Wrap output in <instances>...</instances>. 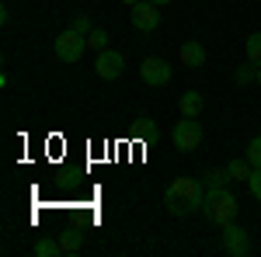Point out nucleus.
Returning <instances> with one entry per match:
<instances>
[{
    "label": "nucleus",
    "instance_id": "14",
    "mask_svg": "<svg viewBox=\"0 0 261 257\" xmlns=\"http://www.w3.org/2000/svg\"><path fill=\"white\" fill-rule=\"evenodd\" d=\"M244 49H247V63H254L261 70V32H254V35H247V42H244Z\"/></svg>",
    "mask_w": 261,
    "mask_h": 257
},
{
    "label": "nucleus",
    "instance_id": "10",
    "mask_svg": "<svg viewBox=\"0 0 261 257\" xmlns=\"http://www.w3.org/2000/svg\"><path fill=\"white\" fill-rule=\"evenodd\" d=\"M178 108H181V115H185V119H199L202 108H205V98H202L199 91H185L181 101H178Z\"/></svg>",
    "mask_w": 261,
    "mask_h": 257
},
{
    "label": "nucleus",
    "instance_id": "18",
    "mask_svg": "<svg viewBox=\"0 0 261 257\" xmlns=\"http://www.w3.org/2000/svg\"><path fill=\"white\" fill-rule=\"evenodd\" d=\"M233 80H237V83H251V80H258V66H254V63L241 66V70L233 73Z\"/></svg>",
    "mask_w": 261,
    "mask_h": 257
},
{
    "label": "nucleus",
    "instance_id": "4",
    "mask_svg": "<svg viewBox=\"0 0 261 257\" xmlns=\"http://www.w3.org/2000/svg\"><path fill=\"white\" fill-rule=\"evenodd\" d=\"M129 21H133V28H136V32L150 35V32H157V28H161V7H157V4H150V0H140V4L129 11Z\"/></svg>",
    "mask_w": 261,
    "mask_h": 257
},
{
    "label": "nucleus",
    "instance_id": "20",
    "mask_svg": "<svg viewBox=\"0 0 261 257\" xmlns=\"http://www.w3.org/2000/svg\"><path fill=\"white\" fill-rule=\"evenodd\" d=\"M247 188H251V195L261 202V167H254V174H251V181H247Z\"/></svg>",
    "mask_w": 261,
    "mask_h": 257
},
{
    "label": "nucleus",
    "instance_id": "11",
    "mask_svg": "<svg viewBox=\"0 0 261 257\" xmlns=\"http://www.w3.org/2000/svg\"><path fill=\"white\" fill-rule=\"evenodd\" d=\"M60 247H63V254H77L81 250V243H84V233H81V226L77 230H60Z\"/></svg>",
    "mask_w": 261,
    "mask_h": 257
},
{
    "label": "nucleus",
    "instance_id": "15",
    "mask_svg": "<svg viewBox=\"0 0 261 257\" xmlns=\"http://www.w3.org/2000/svg\"><path fill=\"white\" fill-rule=\"evenodd\" d=\"M87 49H94V52H105V49H108V32H105V28H94V32L87 35Z\"/></svg>",
    "mask_w": 261,
    "mask_h": 257
},
{
    "label": "nucleus",
    "instance_id": "2",
    "mask_svg": "<svg viewBox=\"0 0 261 257\" xmlns=\"http://www.w3.org/2000/svg\"><path fill=\"white\" fill-rule=\"evenodd\" d=\"M202 212H205V219H209V222H216V226L223 230L226 222H233V216H237V198L230 195L226 188H223V191H213V195H205Z\"/></svg>",
    "mask_w": 261,
    "mask_h": 257
},
{
    "label": "nucleus",
    "instance_id": "3",
    "mask_svg": "<svg viewBox=\"0 0 261 257\" xmlns=\"http://www.w3.org/2000/svg\"><path fill=\"white\" fill-rule=\"evenodd\" d=\"M53 49H56V60H60V63H81L84 49H87V35L73 32V28H66V32L56 35Z\"/></svg>",
    "mask_w": 261,
    "mask_h": 257
},
{
    "label": "nucleus",
    "instance_id": "7",
    "mask_svg": "<svg viewBox=\"0 0 261 257\" xmlns=\"http://www.w3.org/2000/svg\"><path fill=\"white\" fill-rule=\"evenodd\" d=\"M223 250L230 257H244L251 250V240H247V230L237 226V222H226L223 226Z\"/></svg>",
    "mask_w": 261,
    "mask_h": 257
},
{
    "label": "nucleus",
    "instance_id": "21",
    "mask_svg": "<svg viewBox=\"0 0 261 257\" xmlns=\"http://www.w3.org/2000/svg\"><path fill=\"white\" fill-rule=\"evenodd\" d=\"M122 4H125V7H136V4H140V0H122Z\"/></svg>",
    "mask_w": 261,
    "mask_h": 257
},
{
    "label": "nucleus",
    "instance_id": "1",
    "mask_svg": "<svg viewBox=\"0 0 261 257\" xmlns=\"http://www.w3.org/2000/svg\"><path fill=\"white\" fill-rule=\"evenodd\" d=\"M205 205V188L195 178H174L164 188V209L171 216H192Z\"/></svg>",
    "mask_w": 261,
    "mask_h": 257
},
{
    "label": "nucleus",
    "instance_id": "6",
    "mask_svg": "<svg viewBox=\"0 0 261 257\" xmlns=\"http://www.w3.org/2000/svg\"><path fill=\"white\" fill-rule=\"evenodd\" d=\"M140 77L146 87H164L171 80V63L167 60H157V56H146L140 63Z\"/></svg>",
    "mask_w": 261,
    "mask_h": 257
},
{
    "label": "nucleus",
    "instance_id": "22",
    "mask_svg": "<svg viewBox=\"0 0 261 257\" xmlns=\"http://www.w3.org/2000/svg\"><path fill=\"white\" fill-rule=\"evenodd\" d=\"M150 4H157V7H164V4H171V0H150Z\"/></svg>",
    "mask_w": 261,
    "mask_h": 257
},
{
    "label": "nucleus",
    "instance_id": "19",
    "mask_svg": "<svg viewBox=\"0 0 261 257\" xmlns=\"http://www.w3.org/2000/svg\"><path fill=\"white\" fill-rule=\"evenodd\" d=\"M70 28H73V32H81V35H91V32H94V28H91V18H73L70 21Z\"/></svg>",
    "mask_w": 261,
    "mask_h": 257
},
{
    "label": "nucleus",
    "instance_id": "16",
    "mask_svg": "<svg viewBox=\"0 0 261 257\" xmlns=\"http://www.w3.org/2000/svg\"><path fill=\"white\" fill-rule=\"evenodd\" d=\"M56 254H63L60 240H39L35 243V257H56Z\"/></svg>",
    "mask_w": 261,
    "mask_h": 257
},
{
    "label": "nucleus",
    "instance_id": "5",
    "mask_svg": "<svg viewBox=\"0 0 261 257\" xmlns=\"http://www.w3.org/2000/svg\"><path fill=\"white\" fill-rule=\"evenodd\" d=\"M171 139H174V146H178L181 153H192V150H199V142H202V122H195V119H181L178 125H174V132H171Z\"/></svg>",
    "mask_w": 261,
    "mask_h": 257
},
{
    "label": "nucleus",
    "instance_id": "17",
    "mask_svg": "<svg viewBox=\"0 0 261 257\" xmlns=\"http://www.w3.org/2000/svg\"><path fill=\"white\" fill-rule=\"evenodd\" d=\"M244 157H247L251 167H261V136H254L251 142H247V153H244Z\"/></svg>",
    "mask_w": 261,
    "mask_h": 257
},
{
    "label": "nucleus",
    "instance_id": "23",
    "mask_svg": "<svg viewBox=\"0 0 261 257\" xmlns=\"http://www.w3.org/2000/svg\"><path fill=\"white\" fill-rule=\"evenodd\" d=\"M258 87H261V70H258Z\"/></svg>",
    "mask_w": 261,
    "mask_h": 257
},
{
    "label": "nucleus",
    "instance_id": "12",
    "mask_svg": "<svg viewBox=\"0 0 261 257\" xmlns=\"http://www.w3.org/2000/svg\"><path fill=\"white\" fill-rule=\"evenodd\" d=\"M226 170H230V181H251V174H254V167L247 163V157H237L226 163Z\"/></svg>",
    "mask_w": 261,
    "mask_h": 257
},
{
    "label": "nucleus",
    "instance_id": "13",
    "mask_svg": "<svg viewBox=\"0 0 261 257\" xmlns=\"http://www.w3.org/2000/svg\"><path fill=\"white\" fill-rule=\"evenodd\" d=\"M226 181H230V170H209L202 188H205V195H213V191H223L226 188Z\"/></svg>",
    "mask_w": 261,
    "mask_h": 257
},
{
    "label": "nucleus",
    "instance_id": "8",
    "mask_svg": "<svg viewBox=\"0 0 261 257\" xmlns=\"http://www.w3.org/2000/svg\"><path fill=\"white\" fill-rule=\"evenodd\" d=\"M94 73H98L101 80H119L122 73H125V60H122V52H115V49L98 52V60H94Z\"/></svg>",
    "mask_w": 261,
    "mask_h": 257
},
{
    "label": "nucleus",
    "instance_id": "9",
    "mask_svg": "<svg viewBox=\"0 0 261 257\" xmlns=\"http://www.w3.org/2000/svg\"><path fill=\"white\" fill-rule=\"evenodd\" d=\"M181 66H188V70H199V66H205V49H202V42H185L178 52Z\"/></svg>",
    "mask_w": 261,
    "mask_h": 257
}]
</instances>
